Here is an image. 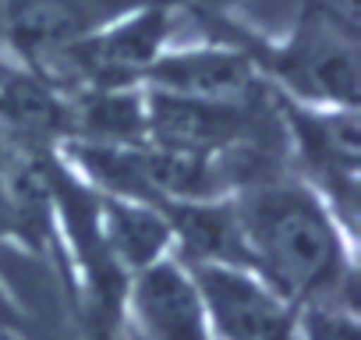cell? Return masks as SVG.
<instances>
[{
  "mask_svg": "<svg viewBox=\"0 0 361 340\" xmlns=\"http://www.w3.org/2000/svg\"><path fill=\"white\" fill-rule=\"evenodd\" d=\"M131 308L145 340H209L195 280L173 262H152L131 287Z\"/></svg>",
  "mask_w": 361,
  "mask_h": 340,
  "instance_id": "5b68a950",
  "label": "cell"
},
{
  "mask_svg": "<svg viewBox=\"0 0 361 340\" xmlns=\"http://www.w3.org/2000/svg\"><path fill=\"white\" fill-rule=\"evenodd\" d=\"M163 36H166V18L159 11H145L128 29H117L106 40L82 43V50H75V64L110 85V82H121V78L135 75L138 68H145L156 57Z\"/></svg>",
  "mask_w": 361,
  "mask_h": 340,
  "instance_id": "ba28073f",
  "label": "cell"
},
{
  "mask_svg": "<svg viewBox=\"0 0 361 340\" xmlns=\"http://www.w3.org/2000/svg\"><path fill=\"white\" fill-rule=\"evenodd\" d=\"M173 227H180L185 234L188 252L206 262H227V266H241L245 262V248H241V231L234 220V210H220V206H185L173 213Z\"/></svg>",
  "mask_w": 361,
  "mask_h": 340,
  "instance_id": "9c48e42d",
  "label": "cell"
},
{
  "mask_svg": "<svg viewBox=\"0 0 361 340\" xmlns=\"http://www.w3.org/2000/svg\"><path fill=\"white\" fill-rule=\"evenodd\" d=\"M8 110L32 131H50L54 135L64 124V110L36 82H11L8 85Z\"/></svg>",
  "mask_w": 361,
  "mask_h": 340,
  "instance_id": "7c38bea8",
  "label": "cell"
},
{
  "mask_svg": "<svg viewBox=\"0 0 361 340\" xmlns=\"http://www.w3.org/2000/svg\"><path fill=\"white\" fill-rule=\"evenodd\" d=\"M308 340H361V329H357L350 308L319 305L308 315Z\"/></svg>",
  "mask_w": 361,
  "mask_h": 340,
  "instance_id": "4fadbf2b",
  "label": "cell"
},
{
  "mask_svg": "<svg viewBox=\"0 0 361 340\" xmlns=\"http://www.w3.org/2000/svg\"><path fill=\"white\" fill-rule=\"evenodd\" d=\"M0 174H4V152H0Z\"/></svg>",
  "mask_w": 361,
  "mask_h": 340,
  "instance_id": "9a60e30c",
  "label": "cell"
},
{
  "mask_svg": "<svg viewBox=\"0 0 361 340\" xmlns=\"http://www.w3.org/2000/svg\"><path fill=\"white\" fill-rule=\"evenodd\" d=\"M82 128L103 145L135 142L142 135L138 99L128 96V92H103V96H96L82 107Z\"/></svg>",
  "mask_w": 361,
  "mask_h": 340,
  "instance_id": "8fae6325",
  "label": "cell"
},
{
  "mask_svg": "<svg viewBox=\"0 0 361 340\" xmlns=\"http://www.w3.org/2000/svg\"><path fill=\"white\" fill-rule=\"evenodd\" d=\"M152 78L163 85V92L195 99V103H216V107H241L255 96V71L241 54L227 50H195L177 54L152 68Z\"/></svg>",
  "mask_w": 361,
  "mask_h": 340,
  "instance_id": "8992f818",
  "label": "cell"
},
{
  "mask_svg": "<svg viewBox=\"0 0 361 340\" xmlns=\"http://www.w3.org/2000/svg\"><path fill=\"white\" fill-rule=\"evenodd\" d=\"M245 262L259 266L262 277L294 301H333L336 291L350 287L336 231L322 206L298 188H255L234 210Z\"/></svg>",
  "mask_w": 361,
  "mask_h": 340,
  "instance_id": "6da1fadb",
  "label": "cell"
},
{
  "mask_svg": "<svg viewBox=\"0 0 361 340\" xmlns=\"http://www.w3.org/2000/svg\"><path fill=\"white\" fill-rule=\"evenodd\" d=\"M110 245L114 252L145 269L156 262V255L163 252L166 238H170V224L163 217H156L152 210H138V206H121V202H110Z\"/></svg>",
  "mask_w": 361,
  "mask_h": 340,
  "instance_id": "30bf717a",
  "label": "cell"
},
{
  "mask_svg": "<svg viewBox=\"0 0 361 340\" xmlns=\"http://www.w3.org/2000/svg\"><path fill=\"white\" fill-rule=\"evenodd\" d=\"M280 75L308 96L354 103L357 99V57H354V32L336 29L333 18L312 15L298 40L280 54Z\"/></svg>",
  "mask_w": 361,
  "mask_h": 340,
  "instance_id": "3957f363",
  "label": "cell"
},
{
  "mask_svg": "<svg viewBox=\"0 0 361 340\" xmlns=\"http://www.w3.org/2000/svg\"><path fill=\"white\" fill-rule=\"evenodd\" d=\"M131 0H4V22L29 54H64Z\"/></svg>",
  "mask_w": 361,
  "mask_h": 340,
  "instance_id": "277c9868",
  "label": "cell"
},
{
  "mask_svg": "<svg viewBox=\"0 0 361 340\" xmlns=\"http://www.w3.org/2000/svg\"><path fill=\"white\" fill-rule=\"evenodd\" d=\"M248 124V110L241 107H216V103H195L170 92L152 96L149 128L163 149L209 156L213 149H224L238 142L241 128Z\"/></svg>",
  "mask_w": 361,
  "mask_h": 340,
  "instance_id": "52a82bcc",
  "label": "cell"
},
{
  "mask_svg": "<svg viewBox=\"0 0 361 340\" xmlns=\"http://www.w3.org/2000/svg\"><path fill=\"white\" fill-rule=\"evenodd\" d=\"M195 291L224 340H298V319L283 294L227 262H199Z\"/></svg>",
  "mask_w": 361,
  "mask_h": 340,
  "instance_id": "7a4b0ae2",
  "label": "cell"
},
{
  "mask_svg": "<svg viewBox=\"0 0 361 340\" xmlns=\"http://www.w3.org/2000/svg\"><path fill=\"white\" fill-rule=\"evenodd\" d=\"M333 8H336V15H340L347 25H354V15H357V0H333Z\"/></svg>",
  "mask_w": 361,
  "mask_h": 340,
  "instance_id": "5bb4252c",
  "label": "cell"
}]
</instances>
